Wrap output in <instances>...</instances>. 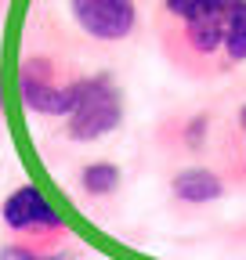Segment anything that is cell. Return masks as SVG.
Listing matches in <instances>:
<instances>
[{
    "label": "cell",
    "mask_w": 246,
    "mask_h": 260,
    "mask_svg": "<svg viewBox=\"0 0 246 260\" xmlns=\"http://www.w3.org/2000/svg\"><path fill=\"white\" fill-rule=\"evenodd\" d=\"M80 58L83 54H76L58 32H51V25L40 15L29 11L15 61V94L29 119L58 123L73 112L90 73L83 69Z\"/></svg>",
    "instance_id": "cell-1"
},
{
    "label": "cell",
    "mask_w": 246,
    "mask_h": 260,
    "mask_svg": "<svg viewBox=\"0 0 246 260\" xmlns=\"http://www.w3.org/2000/svg\"><path fill=\"white\" fill-rule=\"evenodd\" d=\"M232 4L235 0H156L148 32L177 76L192 83L221 80L218 61Z\"/></svg>",
    "instance_id": "cell-2"
},
{
    "label": "cell",
    "mask_w": 246,
    "mask_h": 260,
    "mask_svg": "<svg viewBox=\"0 0 246 260\" xmlns=\"http://www.w3.org/2000/svg\"><path fill=\"white\" fill-rule=\"evenodd\" d=\"M152 8L156 0H37L29 11L76 54H112L145 37Z\"/></svg>",
    "instance_id": "cell-3"
},
{
    "label": "cell",
    "mask_w": 246,
    "mask_h": 260,
    "mask_svg": "<svg viewBox=\"0 0 246 260\" xmlns=\"http://www.w3.org/2000/svg\"><path fill=\"white\" fill-rule=\"evenodd\" d=\"M127 123V90L112 69H90L83 90L66 119H58L51 141L58 148H87L112 134H119Z\"/></svg>",
    "instance_id": "cell-4"
},
{
    "label": "cell",
    "mask_w": 246,
    "mask_h": 260,
    "mask_svg": "<svg viewBox=\"0 0 246 260\" xmlns=\"http://www.w3.org/2000/svg\"><path fill=\"white\" fill-rule=\"evenodd\" d=\"M0 232L8 239H18L33 249L66 256V260L76 253V235H73L69 220L54 210L47 191L33 181H22L18 188H11L4 195V203H0Z\"/></svg>",
    "instance_id": "cell-5"
},
{
    "label": "cell",
    "mask_w": 246,
    "mask_h": 260,
    "mask_svg": "<svg viewBox=\"0 0 246 260\" xmlns=\"http://www.w3.org/2000/svg\"><path fill=\"white\" fill-rule=\"evenodd\" d=\"M218 141V112L213 109H181L156 123V148L170 159H203Z\"/></svg>",
    "instance_id": "cell-6"
},
{
    "label": "cell",
    "mask_w": 246,
    "mask_h": 260,
    "mask_svg": "<svg viewBox=\"0 0 246 260\" xmlns=\"http://www.w3.org/2000/svg\"><path fill=\"white\" fill-rule=\"evenodd\" d=\"M228 191H232V184L221 174V167L218 162H203V159L181 162L167 177V199L177 213H203L210 206H218Z\"/></svg>",
    "instance_id": "cell-7"
},
{
    "label": "cell",
    "mask_w": 246,
    "mask_h": 260,
    "mask_svg": "<svg viewBox=\"0 0 246 260\" xmlns=\"http://www.w3.org/2000/svg\"><path fill=\"white\" fill-rule=\"evenodd\" d=\"M123 167L116 159H87L73 174V191L87 213H105L123 195Z\"/></svg>",
    "instance_id": "cell-8"
},
{
    "label": "cell",
    "mask_w": 246,
    "mask_h": 260,
    "mask_svg": "<svg viewBox=\"0 0 246 260\" xmlns=\"http://www.w3.org/2000/svg\"><path fill=\"white\" fill-rule=\"evenodd\" d=\"M213 162L221 167L228 177L232 191H246V130L221 123L218 126V141H213Z\"/></svg>",
    "instance_id": "cell-9"
},
{
    "label": "cell",
    "mask_w": 246,
    "mask_h": 260,
    "mask_svg": "<svg viewBox=\"0 0 246 260\" xmlns=\"http://www.w3.org/2000/svg\"><path fill=\"white\" fill-rule=\"evenodd\" d=\"M246 65V0H235L228 22H225V40H221V61L218 76H232Z\"/></svg>",
    "instance_id": "cell-10"
},
{
    "label": "cell",
    "mask_w": 246,
    "mask_h": 260,
    "mask_svg": "<svg viewBox=\"0 0 246 260\" xmlns=\"http://www.w3.org/2000/svg\"><path fill=\"white\" fill-rule=\"evenodd\" d=\"M0 260H66V256H54V253H44V249H33L18 239H0Z\"/></svg>",
    "instance_id": "cell-11"
},
{
    "label": "cell",
    "mask_w": 246,
    "mask_h": 260,
    "mask_svg": "<svg viewBox=\"0 0 246 260\" xmlns=\"http://www.w3.org/2000/svg\"><path fill=\"white\" fill-rule=\"evenodd\" d=\"M225 123H232V126H242V130H246V98H242V102L235 105V112H232Z\"/></svg>",
    "instance_id": "cell-12"
},
{
    "label": "cell",
    "mask_w": 246,
    "mask_h": 260,
    "mask_svg": "<svg viewBox=\"0 0 246 260\" xmlns=\"http://www.w3.org/2000/svg\"><path fill=\"white\" fill-rule=\"evenodd\" d=\"M0 112H4V80H0Z\"/></svg>",
    "instance_id": "cell-13"
},
{
    "label": "cell",
    "mask_w": 246,
    "mask_h": 260,
    "mask_svg": "<svg viewBox=\"0 0 246 260\" xmlns=\"http://www.w3.org/2000/svg\"><path fill=\"white\" fill-rule=\"evenodd\" d=\"M8 4H11V0H0V15H4V11H8Z\"/></svg>",
    "instance_id": "cell-14"
}]
</instances>
